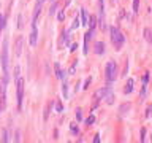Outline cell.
Returning a JSON list of instances; mask_svg holds the SVG:
<instances>
[{
	"label": "cell",
	"instance_id": "obj_1",
	"mask_svg": "<svg viewBox=\"0 0 152 143\" xmlns=\"http://www.w3.org/2000/svg\"><path fill=\"white\" fill-rule=\"evenodd\" d=\"M2 69H3V78L8 80V38L3 40L2 45Z\"/></svg>",
	"mask_w": 152,
	"mask_h": 143
},
{
	"label": "cell",
	"instance_id": "obj_2",
	"mask_svg": "<svg viewBox=\"0 0 152 143\" xmlns=\"http://www.w3.org/2000/svg\"><path fill=\"white\" fill-rule=\"evenodd\" d=\"M111 42L116 46V49H120L124 42H125V37L122 35V32H120L117 27H111Z\"/></svg>",
	"mask_w": 152,
	"mask_h": 143
},
{
	"label": "cell",
	"instance_id": "obj_3",
	"mask_svg": "<svg viewBox=\"0 0 152 143\" xmlns=\"http://www.w3.org/2000/svg\"><path fill=\"white\" fill-rule=\"evenodd\" d=\"M116 75H117V67L114 62H108L106 64V81L108 84H111L114 80H116Z\"/></svg>",
	"mask_w": 152,
	"mask_h": 143
},
{
	"label": "cell",
	"instance_id": "obj_4",
	"mask_svg": "<svg viewBox=\"0 0 152 143\" xmlns=\"http://www.w3.org/2000/svg\"><path fill=\"white\" fill-rule=\"evenodd\" d=\"M6 83H8L6 78H3V80L0 81V108H2V110L6 105Z\"/></svg>",
	"mask_w": 152,
	"mask_h": 143
},
{
	"label": "cell",
	"instance_id": "obj_5",
	"mask_svg": "<svg viewBox=\"0 0 152 143\" xmlns=\"http://www.w3.org/2000/svg\"><path fill=\"white\" fill-rule=\"evenodd\" d=\"M22 99H24V80L18 78V108H22Z\"/></svg>",
	"mask_w": 152,
	"mask_h": 143
},
{
	"label": "cell",
	"instance_id": "obj_6",
	"mask_svg": "<svg viewBox=\"0 0 152 143\" xmlns=\"http://www.w3.org/2000/svg\"><path fill=\"white\" fill-rule=\"evenodd\" d=\"M92 33H94V30H90L89 29V32H86V33H84V54H86V56H87V54H89V40L90 38H92Z\"/></svg>",
	"mask_w": 152,
	"mask_h": 143
},
{
	"label": "cell",
	"instance_id": "obj_7",
	"mask_svg": "<svg viewBox=\"0 0 152 143\" xmlns=\"http://www.w3.org/2000/svg\"><path fill=\"white\" fill-rule=\"evenodd\" d=\"M36 40H38V32H36V24H35V21H33L32 22V33H30V45L35 46Z\"/></svg>",
	"mask_w": 152,
	"mask_h": 143
},
{
	"label": "cell",
	"instance_id": "obj_8",
	"mask_svg": "<svg viewBox=\"0 0 152 143\" xmlns=\"http://www.w3.org/2000/svg\"><path fill=\"white\" fill-rule=\"evenodd\" d=\"M22 45H24V38L19 37V38L16 40V46H14V54L16 56H21L22 54Z\"/></svg>",
	"mask_w": 152,
	"mask_h": 143
},
{
	"label": "cell",
	"instance_id": "obj_9",
	"mask_svg": "<svg viewBox=\"0 0 152 143\" xmlns=\"http://www.w3.org/2000/svg\"><path fill=\"white\" fill-rule=\"evenodd\" d=\"M109 92H111V86H106V87H103V89H98V91L95 92V99H100V97L105 99Z\"/></svg>",
	"mask_w": 152,
	"mask_h": 143
},
{
	"label": "cell",
	"instance_id": "obj_10",
	"mask_svg": "<svg viewBox=\"0 0 152 143\" xmlns=\"http://www.w3.org/2000/svg\"><path fill=\"white\" fill-rule=\"evenodd\" d=\"M54 69H56V75H57V78H59V80H63V78H65V73L60 70V64L59 62L54 64Z\"/></svg>",
	"mask_w": 152,
	"mask_h": 143
},
{
	"label": "cell",
	"instance_id": "obj_11",
	"mask_svg": "<svg viewBox=\"0 0 152 143\" xmlns=\"http://www.w3.org/2000/svg\"><path fill=\"white\" fill-rule=\"evenodd\" d=\"M133 83H135V81H133V80H131V78H130V80L127 81L125 87H124V92H125V94H130L131 91H133Z\"/></svg>",
	"mask_w": 152,
	"mask_h": 143
},
{
	"label": "cell",
	"instance_id": "obj_12",
	"mask_svg": "<svg viewBox=\"0 0 152 143\" xmlns=\"http://www.w3.org/2000/svg\"><path fill=\"white\" fill-rule=\"evenodd\" d=\"M81 24H83V26H87V24H89V16H87L86 10H81Z\"/></svg>",
	"mask_w": 152,
	"mask_h": 143
},
{
	"label": "cell",
	"instance_id": "obj_13",
	"mask_svg": "<svg viewBox=\"0 0 152 143\" xmlns=\"http://www.w3.org/2000/svg\"><path fill=\"white\" fill-rule=\"evenodd\" d=\"M144 38L147 40L149 45H152V30L151 29H144Z\"/></svg>",
	"mask_w": 152,
	"mask_h": 143
},
{
	"label": "cell",
	"instance_id": "obj_14",
	"mask_svg": "<svg viewBox=\"0 0 152 143\" xmlns=\"http://www.w3.org/2000/svg\"><path fill=\"white\" fill-rule=\"evenodd\" d=\"M95 53L97 54H103L105 53V43H101V42H98L95 45Z\"/></svg>",
	"mask_w": 152,
	"mask_h": 143
},
{
	"label": "cell",
	"instance_id": "obj_15",
	"mask_svg": "<svg viewBox=\"0 0 152 143\" xmlns=\"http://www.w3.org/2000/svg\"><path fill=\"white\" fill-rule=\"evenodd\" d=\"M62 94H63V99H68V84H67V81H63L62 84Z\"/></svg>",
	"mask_w": 152,
	"mask_h": 143
},
{
	"label": "cell",
	"instance_id": "obj_16",
	"mask_svg": "<svg viewBox=\"0 0 152 143\" xmlns=\"http://www.w3.org/2000/svg\"><path fill=\"white\" fill-rule=\"evenodd\" d=\"M89 24L87 26H90V30H95V26H97V19H95V16H90L89 18Z\"/></svg>",
	"mask_w": 152,
	"mask_h": 143
},
{
	"label": "cell",
	"instance_id": "obj_17",
	"mask_svg": "<svg viewBox=\"0 0 152 143\" xmlns=\"http://www.w3.org/2000/svg\"><path fill=\"white\" fill-rule=\"evenodd\" d=\"M113 99H114V94H113V91H111V92L106 95V103H108V105H111V103H113V102H114Z\"/></svg>",
	"mask_w": 152,
	"mask_h": 143
},
{
	"label": "cell",
	"instance_id": "obj_18",
	"mask_svg": "<svg viewBox=\"0 0 152 143\" xmlns=\"http://www.w3.org/2000/svg\"><path fill=\"white\" fill-rule=\"evenodd\" d=\"M79 18H78V16H76V18L75 19H73V26H72V30H75V29H78V27H79Z\"/></svg>",
	"mask_w": 152,
	"mask_h": 143
},
{
	"label": "cell",
	"instance_id": "obj_19",
	"mask_svg": "<svg viewBox=\"0 0 152 143\" xmlns=\"http://www.w3.org/2000/svg\"><path fill=\"white\" fill-rule=\"evenodd\" d=\"M128 110H130V103H127V105H122V107H120V113H122V115H125Z\"/></svg>",
	"mask_w": 152,
	"mask_h": 143
},
{
	"label": "cell",
	"instance_id": "obj_20",
	"mask_svg": "<svg viewBox=\"0 0 152 143\" xmlns=\"http://www.w3.org/2000/svg\"><path fill=\"white\" fill-rule=\"evenodd\" d=\"M94 122H95V116H94V115H92V116H89V118L86 119V124H87V126H92Z\"/></svg>",
	"mask_w": 152,
	"mask_h": 143
},
{
	"label": "cell",
	"instance_id": "obj_21",
	"mask_svg": "<svg viewBox=\"0 0 152 143\" xmlns=\"http://www.w3.org/2000/svg\"><path fill=\"white\" fill-rule=\"evenodd\" d=\"M138 8H140V0H133V13H138Z\"/></svg>",
	"mask_w": 152,
	"mask_h": 143
},
{
	"label": "cell",
	"instance_id": "obj_22",
	"mask_svg": "<svg viewBox=\"0 0 152 143\" xmlns=\"http://www.w3.org/2000/svg\"><path fill=\"white\" fill-rule=\"evenodd\" d=\"M5 27V16L0 15V32H2V29Z\"/></svg>",
	"mask_w": 152,
	"mask_h": 143
},
{
	"label": "cell",
	"instance_id": "obj_23",
	"mask_svg": "<svg viewBox=\"0 0 152 143\" xmlns=\"http://www.w3.org/2000/svg\"><path fill=\"white\" fill-rule=\"evenodd\" d=\"M70 129H72L73 134H78V126H75V122H72V124H70Z\"/></svg>",
	"mask_w": 152,
	"mask_h": 143
},
{
	"label": "cell",
	"instance_id": "obj_24",
	"mask_svg": "<svg viewBox=\"0 0 152 143\" xmlns=\"http://www.w3.org/2000/svg\"><path fill=\"white\" fill-rule=\"evenodd\" d=\"M57 19H59V21H63V19H65V13H63V11H59V15H57Z\"/></svg>",
	"mask_w": 152,
	"mask_h": 143
},
{
	"label": "cell",
	"instance_id": "obj_25",
	"mask_svg": "<svg viewBox=\"0 0 152 143\" xmlns=\"http://www.w3.org/2000/svg\"><path fill=\"white\" fill-rule=\"evenodd\" d=\"M56 110L59 111V113H62V111H63V107H62V103H60V102H57V105H56Z\"/></svg>",
	"mask_w": 152,
	"mask_h": 143
},
{
	"label": "cell",
	"instance_id": "obj_26",
	"mask_svg": "<svg viewBox=\"0 0 152 143\" xmlns=\"http://www.w3.org/2000/svg\"><path fill=\"white\" fill-rule=\"evenodd\" d=\"M22 26H24V24H22V16L19 15L18 16V27H19V29H22Z\"/></svg>",
	"mask_w": 152,
	"mask_h": 143
},
{
	"label": "cell",
	"instance_id": "obj_27",
	"mask_svg": "<svg viewBox=\"0 0 152 143\" xmlns=\"http://www.w3.org/2000/svg\"><path fill=\"white\" fill-rule=\"evenodd\" d=\"M56 8H57V3H54V5H52V8L49 10V16H52L54 13H56Z\"/></svg>",
	"mask_w": 152,
	"mask_h": 143
},
{
	"label": "cell",
	"instance_id": "obj_28",
	"mask_svg": "<svg viewBox=\"0 0 152 143\" xmlns=\"http://www.w3.org/2000/svg\"><path fill=\"white\" fill-rule=\"evenodd\" d=\"M75 70H76V62H73V65L70 67V72H68V73L73 75V73H75Z\"/></svg>",
	"mask_w": 152,
	"mask_h": 143
},
{
	"label": "cell",
	"instance_id": "obj_29",
	"mask_svg": "<svg viewBox=\"0 0 152 143\" xmlns=\"http://www.w3.org/2000/svg\"><path fill=\"white\" fill-rule=\"evenodd\" d=\"M151 113H152V105H149V107H147V111H146V118H149V116H151Z\"/></svg>",
	"mask_w": 152,
	"mask_h": 143
},
{
	"label": "cell",
	"instance_id": "obj_30",
	"mask_svg": "<svg viewBox=\"0 0 152 143\" xmlns=\"http://www.w3.org/2000/svg\"><path fill=\"white\" fill-rule=\"evenodd\" d=\"M19 73H21V69H19V67H16V69H14V76L19 78Z\"/></svg>",
	"mask_w": 152,
	"mask_h": 143
},
{
	"label": "cell",
	"instance_id": "obj_31",
	"mask_svg": "<svg viewBox=\"0 0 152 143\" xmlns=\"http://www.w3.org/2000/svg\"><path fill=\"white\" fill-rule=\"evenodd\" d=\"M76 118L79 119V121L83 119V113H81V110H76Z\"/></svg>",
	"mask_w": 152,
	"mask_h": 143
},
{
	"label": "cell",
	"instance_id": "obj_32",
	"mask_svg": "<svg viewBox=\"0 0 152 143\" xmlns=\"http://www.w3.org/2000/svg\"><path fill=\"white\" fill-rule=\"evenodd\" d=\"M144 135H146V129H141V142H144Z\"/></svg>",
	"mask_w": 152,
	"mask_h": 143
},
{
	"label": "cell",
	"instance_id": "obj_33",
	"mask_svg": "<svg viewBox=\"0 0 152 143\" xmlns=\"http://www.w3.org/2000/svg\"><path fill=\"white\" fill-rule=\"evenodd\" d=\"M3 135H5V137H3V142H8V140H10V138H8V131L3 132Z\"/></svg>",
	"mask_w": 152,
	"mask_h": 143
},
{
	"label": "cell",
	"instance_id": "obj_34",
	"mask_svg": "<svg viewBox=\"0 0 152 143\" xmlns=\"http://www.w3.org/2000/svg\"><path fill=\"white\" fill-rule=\"evenodd\" d=\"M147 81H149V73H146L143 76V83H147Z\"/></svg>",
	"mask_w": 152,
	"mask_h": 143
},
{
	"label": "cell",
	"instance_id": "obj_35",
	"mask_svg": "<svg viewBox=\"0 0 152 143\" xmlns=\"http://www.w3.org/2000/svg\"><path fill=\"white\" fill-rule=\"evenodd\" d=\"M89 84H90V78H87V80H86V86H84V89H87V87H89Z\"/></svg>",
	"mask_w": 152,
	"mask_h": 143
},
{
	"label": "cell",
	"instance_id": "obj_36",
	"mask_svg": "<svg viewBox=\"0 0 152 143\" xmlns=\"http://www.w3.org/2000/svg\"><path fill=\"white\" fill-rule=\"evenodd\" d=\"M94 142H95V143H100V135H98V134L95 135V138H94Z\"/></svg>",
	"mask_w": 152,
	"mask_h": 143
},
{
	"label": "cell",
	"instance_id": "obj_37",
	"mask_svg": "<svg viewBox=\"0 0 152 143\" xmlns=\"http://www.w3.org/2000/svg\"><path fill=\"white\" fill-rule=\"evenodd\" d=\"M76 48H78V43H73V45H72V48H70V51H75Z\"/></svg>",
	"mask_w": 152,
	"mask_h": 143
},
{
	"label": "cell",
	"instance_id": "obj_38",
	"mask_svg": "<svg viewBox=\"0 0 152 143\" xmlns=\"http://www.w3.org/2000/svg\"><path fill=\"white\" fill-rule=\"evenodd\" d=\"M43 2H45V0H38V3H43Z\"/></svg>",
	"mask_w": 152,
	"mask_h": 143
},
{
	"label": "cell",
	"instance_id": "obj_39",
	"mask_svg": "<svg viewBox=\"0 0 152 143\" xmlns=\"http://www.w3.org/2000/svg\"><path fill=\"white\" fill-rule=\"evenodd\" d=\"M113 2H114V0H113Z\"/></svg>",
	"mask_w": 152,
	"mask_h": 143
}]
</instances>
